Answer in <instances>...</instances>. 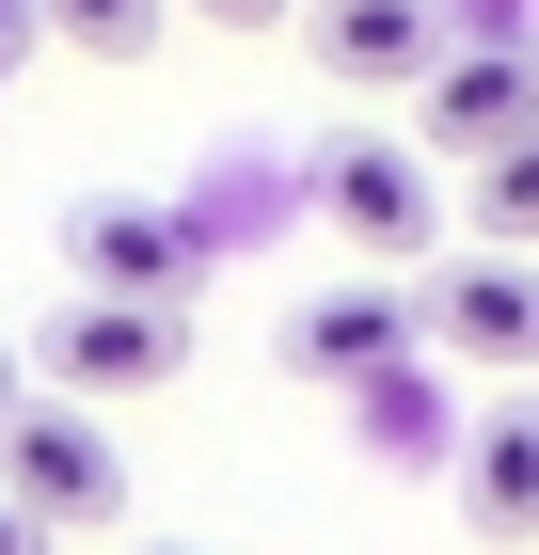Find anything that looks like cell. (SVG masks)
Masks as SVG:
<instances>
[{
  "instance_id": "1",
  "label": "cell",
  "mask_w": 539,
  "mask_h": 555,
  "mask_svg": "<svg viewBox=\"0 0 539 555\" xmlns=\"http://www.w3.org/2000/svg\"><path fill=\"white\" fill-rule=\"evenodd\" d=\"M0 508H33L48 540H112V524H127L112 413H80V397H16V413H0Z\"/></svg>"
},
{
  "instance_id": "2",
  "label": "cell",
  "mask_w": 539,
  "mask_h": 555,
  "mask_svg": "<svg viewBox=\"0 0 539 555\" xmlns=\"http://www.w3.org/2000/svg\"><path fill=\"white\" fill-rule=\"evenodd\" d=\"M33 365H48V397H80V413L159 397L175 365H191V301H112V286H80V301H48Z\"/></svg>"
},
{
  "instance_id": "3",
  "label": "cell",
  "mask_w": 539,
  "mask_h": 555,
  "mask_svg": "<svg viewBox=\"0 0 539 555\" xmlns=\"http://www.w3.org/2000/svg\"><path fill=\"white\" fill-rule=\"evenodd\" d=\"M413 334L445 349V365H476V382H524V365H539V270L476 238V255H445L413 286Z\"/></svg>"
},
{
  "instance_id": "4",
  "label": "cell",
  "mask_w": 539,
  "mask_h": 555,
  "mask_svg": "<svg viewBox=\"0 0 539 555\" xmlns=\"http://www.w3.org/2000/svg\"><path fill=\"white\" fill-rule=\"evenodd\" d=\"M318 207H333V238L381 255V270L445 255V159H428V143H333V159H318Z\"/></svg>"
},
{
  "instance_id": "5",
  "label": "cell",
  "mask_w": 539,
  "mask_h": 555,
  "mask_svg": "<svg viewBox=\"0 0 539 555\" xmlns=\"http://www.w3.org/2000/svg\"><path fill=\"white\" fill-rule=\"evenodd\" d=\"M207 222L191 207H127V191H95V207H64V270L80 286H112V301H191L207 286Z\"/></svg>"
},
{
  "instance_id": "6",
  "label": "cell",
  "mask_w": 539,
  "mask_h": 555,
  "mask_svg": "<svg viewBox=\"0 0 539 555\" xmlns=\"http://www.w3.org/2000/svg\"><path fill=\"white\" fill-rule=\"evenodd\" d=\"M413 95H428V159L476 175L492 143H524V128H539V48H524V33H476V48H445Z\"/></svg>"
},
{
  "instance_id": "7",
  "label": "cell",
  "mask_w": 539,
  "mask_h": 555,
  "mask_svg": "<svg viewBox=\"0 0 539 555\" xmlns=\"http://www.w3.org/2000/svg\"><path fill=\"white\" fill-rule=\"evenodd\" d=\"M413 286H397V270H349V286H318V301H286V365L301 382H381V365H413Z\"/></svg>"
},
{
  "instance_id": "8",
  "label": "cell",
  "mask_w": 539,
  "mask_h": 555,
  "mask_svg": "<svg viewBox=\"0 0 539 555\" xmlns=\"http://www.w3.org/2000/svg\"><path fill=\"white\" fill-rule=\"evenodd\" d=\"M318 16V64L349 95H381V80H428L445 64V0H301Z\"/></svg>"
},
{
  "instance_id": "9",
  "label": "cell",
  "mask_w": 539,
  "mask_h": 555,
  "mask_svg": "<svg viewBox=\"0 0 539 555\" xmlns=\"http://www.w3.org/2000/svg\"><path fill=\"white\" fill-rule=\"evenodd\" d=\"M460 508L476 540H539V397H492L460 428Z\"/></svg>"
},
{
  "instance_id": "10",
  "label": "cell",
  "mask_w": 539,
  "mask_h": 555,
  "mask_svg": "<svg viewBox=\"0 0 539 555\" xmlns=\"http://www.w3.org/2000/svg\"><path fill=\"white\" fill-rule=\"evenodd\" d=\"M48 48H95V64H143V48L175 33V0H33Z\"/></svg>"
},
{
  "instance_id": "11",
  "label": "cell",
  "mask_w": 539,
  "mask_h": 555,
  "mask_svg": "<svg viewBox=\"0 0 539 555\" xmlns=\"http://www.w3.org/2000/svg\"><path fill=\"white\" fill-rule=\"evenodd\" d=\"M349 428H365L381 461H445V413H428L413 365H381V382H349Z\"/></svg>"
},
{
  "instance_id": "12",
  "label": "cell",
  "mask_w": 539,
  "mask_h": 555,
  "mask_svg": "<svg viewBox=\"0 0 539 555\" xmlns=\"http://www.w3.org/2000/svg\"><path fill=\"white\" fill-rule=\"evenodd\" d=\"M476 238H492V255H524V238H539V128L476 159Z\"/></svg>"
},
{
  "instance_id": "13",
  "label": "cell",
  "mask_w": 539,
  "mask_h": 555,
  "mask_svg": "<svg viewBox=\"0 0 539 555\" xmlns=\"http://www.w3.org/2000/svg\"><path fill=\"white\" fill-rule=\"evenodd\" d=\"M476 33H524V0H445V48H476Z\"/></svg>"
},
{
  "instance_id": "14",
  "label": "cell",
  "mask_w": 539,
  "mask_h": 555,
  "mask_svg": "<svg viewBox=\"0 0 539 555\" xmlns=\"http://www.w3.org/2000/svg\"><path fill=\"white\" fill-rule=\"evenodd\" d=\"M175 16H222V33H270L286 0H175Z\"/></svg>"
},
{
  "instance_id": "15",
  "label": "cell",
  "mask_w": 539,
  "mask_h": 555,
  "mask_svg": "<svg viewBox=\"0 0 539 555\" xmlns=\"http://www.w3.org/2000/svg\"><path fill=\"white\" fill-rule=\"evenodd\" d=\"M33 48H48V33H33V0H0V80H16Z\"/></svg>"
},
{
  "instance_id": "16",
  "label": "cell",
  "mask_w": 539,
  "mask_h": 555,
  "mask_svg": "<svg viewBox=\"0 0 539 555\" xmlns=\"http://www.w3.org/2000/svg\"><path fill=\"white\" fill-rule=\"evenodd\" d=\"M0 555H48V524H33V508H0Z\"/></svg>"
},
{
  "instance_id": "17",
  "label": "cell",
  "mask_w": 539,
  "mask_h": 555,
  "mask_svg": "<svg viewBox=\"0 0 539 555\" xmlns=\"http://www.w3.org/2000/svg\"><path fill=\"white\" fill-rule=\"evenodd\" d=\"M0 413H16V349H0Z\"/></svg>"
},
{
  "instance_id": "18",
  "label": "cell",
  "mask_w": 539,
  "mask_h": 555,
  "mask_svg": "<svg viewBox=\"0 0 539 555\" xmlns=\"http://www.w3.org/2000/svg\"><path fill=\"white\" fill-rule=\"evenodd\" d=\"M143 555H191V540H143Z\"/></svg>"
}]
</instances>
